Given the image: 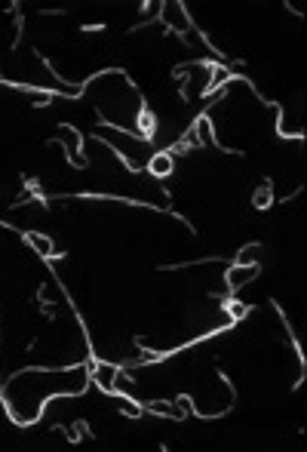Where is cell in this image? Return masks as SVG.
I'll list each match as a JSON object with an SVG mask.
<instances>
[{
  "label": "cell",
  "mask_w": 307,
  "mask_h": 452,
  "mask_svg": "<svg viewBox=\"0 0 307 452\" xmlns=\"http://www.w3.org/2000/svg\"><path fill=\"white\" fill-rule=\"evenodd\" d=\"M95 381L101 384V388H111V381H114V369H111L108 363H101L98 369H95Z\"/></svg>",
  "instance_id": "3"
},
{
  "label": "cell",
  "mask_w": 307,
  "mask_h": 452,
  "mask_svg": "<svg viewBox=\"0 0 307 452\" xmlns=\"http://www.w3.org/2000/svg\"><path fill=\"white\" fill-rule=\"evenodd\" d=\"M252 274H255V268H246V271H243V268H233V271L228 274V277H230V286H243Z\"/></svg>",
  "instance_id": "2"
},
{
  "label": "cell",
  "mask_w": 307,
  "mask_h": 452,
  "mask_svg": "<svg viewBox=\"0 0 307 452\" xmlns=\"http://www.w3.org/2000/svg\"><path fill=\"white\" fill-rule=\"evenodd\" d=\"M151 173L154 176H169V173H172V157H169V154H157L151 160Z\"/></svg>",
  "instance_id": "1"
},
{
  "label": "cell",
  "mask_w": 307,
  "mask_h": 452,
  "mask_svg": "<svg viewBox=\"0 0 307 452\" xmlns=\"http://www.w3.org/2000/svg\"><path fill=\"white\" fill-rule=\"evenodd\" d=\"M139 123H142V129L151 136V132H154V114H148V111H145V114L139 117Z\"/></svg>",
  "instance_id": "5"
},
{
  "label": "cell",
  "mask_w": 307,
  "mask_h": 452,
  "mask_svg": "<svg viewBox=\"0 0 307 452\" xmlns=\"http://www.w3.org/2000/svg\"><path fill=\"white\" fill-rule=\"evenodd\" d=\"M31 243L37 246V253H53V243H49L46 237H37V234H31Z\"/></svg>",
  "instance_id": "4"
},
{
  "label": "cell",
  "mask_w": 307,
  "mask_h": 452,
  "mask_svg": "<svg viewBox=\"0 0 307 452\" xmlns=\"http://www.w3.org/2000/svg\"><path fill=\"white\" fill-rule=\"evenodd\" d=\"M267 197H270V191H267V188H261L258 194H255V206H267Z\"/></svg>",
  "instance_id": "6"
}]
</instances>
